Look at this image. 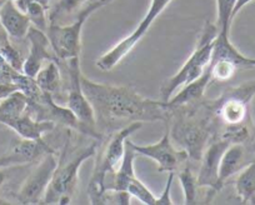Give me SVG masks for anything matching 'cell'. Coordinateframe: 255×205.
Here are the masks:
<instances>
[{"instance_id":"cell-17","label":"cell","mask_w":255,"mask_h":205,"mask_svg":"<svg viewBox=\"0 0 255 205\" xmlns=\"http://www.w3.org/2000/svg\"><path fill=\"white\" fill-rule=\"evenodd\" d=\"M210 83H212V74H210L209 67H207L204 73L198 79L181 87L178 93H175L168 102H165L166 105L169 108H176V106L191 105V104L202 102Z\"/></svg>"},{"instance_id":"cell-30","label":"cell","mask_w":255,"mask_h":205,"mask_svg":"<svg viewBox=\"0 0 255 205\" xmlns=\"http://www.w3.org/2000/svg\"><path fill=\"white\" fill-rule=\"evenodd\" d=\"M250 63H252L253 68L255 67V58H250Z\"/></svg>"},{"instance_id":"cell-24","label":"cell","mask_w":255,"mask_h":205,"mask_svg":"<svg viewBox=\"0 0 255 205\" xmlns=\"http://www.w3.org/2000/svg\"><path fill=\"white\" fill-rule=\"evenodd\" d=\"M25 14L29 16V19H30L31 25L40 29V30L45 31L48 25L50 24L49 23L46 8L41 3L36 1V0H31L30 3H29L28 8H26L25 10Z\"/></svg>"},{"instance_id":"cell-10","label":"cell","mask_w":255,"mask_h":205,"mask_svg":"<svg viewBox=\"0 0 255 205\" xmlns=\"http://www.w3.org/2000/svg\"><path fill=\"white\" fill-rule=\"evenodd\" d=\"M131 145H133L136 155L139 154V155L154 160L158 164V172L160 173H175L178 172L181 165L189 162L188 154L181 149H176L174 146L168 126H166L163 138L156 143L149 144V145H138L131 141Z\"/></svg>"},{"instance_id":"cell-20","label":"cell","mask_w":255,"mask_h":205,"mask_svg":"<svg viewBox=\"0 0 255 205\" xmlns=\"http://www.w3.org/2000/svg\"><path fill=\"white\" fill-rule=\"evenodd\" d=\"M190 162L185 163L178 169V179L181 185L184 194V203L185 204H195L198 202V193H199V185L197 180V173H194L193 168L189 164Z\"/></svg>"},{"instance_id":"cell-28","label":"cell","mask_w":255,"mask_h":205,"mask_svg":"<svg viewBox=\"0 0 255 205\" xmlns=\"http://www.w3.org/2000/svg\"><path fill=\"white\" fill-rule=\"evenodd\" d=\"M5 182H6V172L4 170V168H0V188L3 187Z\"/></svg>"},{"instance_id":"cell-14","label":"cell","mask_w":255,"mask_h":205,"mask_svg":"<svg viewBox=\"0 0 255 205\" xmlns=\"http://www.w3.org/2000/svg\"><path fill=\"white\" fill-rule=\"evenodd\" d=\"M26 39L29 41V54L24 59L21 72L28 75V77L35 78L39 70L41 69V67L48 60H56V58L54 55L53 50H51L50 43H49L48 35H46L45 31L31 25L29 28L28 34H26Z\"/></svg>"},{"instance_id":"cell-25","label":"cell","mask_w":255,"mask_h":205,"mask_svg":"<svg viewBox=\"0 0 255 205\" xmlns=\"http://www.w3.org/2000/svg\"><path fill=\"white\" fill-rule=\"evenodd\" d=\"M127 192L131 195V198H136L139 202L144 203V204L155 205L156 204V197L151 193V190L139 179L138 177L134 178L131 183L128 187Z\"/></svg>"},{"instance_id":"cell-13","label":"cell","mask_w":255,"mask_h":205,"mask_svg":"<svg viewBox=\"0 0 255 205\" xmlns=\"http://www.w3.org/2000/svg\"><path fill=\"white\" fill-rule=\"evenodd\" d=\"M255 155V143H232L228 145L220 159L218 188L223 189L227 182L234 175H238L253 159Z\"/></svg>"},{"instance_id":"cell-21","label":"cell","mask_w":255,"mask_h":205,"mask_svg":"<svg viewBox=\"0 0 255 205\" xmlns=\"http://www.w3.org/2000/svg\"><path fill=\"white\" fill-rule=\"evenodd\" d=\"M237 0H217L218 33L230 35V26L234 20V6Z\"/></svg>"},{"instance_id":"cell-16","label":"cell","mask_w":255,"mask_h":205,"mask_svg":"<svg viewBox=\"0 0 255 205\" xmlns=\"http://www.w3.org/2000/svg\"><path fill=\"white\" fill-rule=\"evenodd\" d=\"M0 25L11 39L21 40L26 38L31 23L29 16L16 8L11 0H4L0 5Z\"/></svg>"},{"instance_id":"cell-29","label":"cell","mask_w":255,"mask_h":205,"mask_svg":"<svg viewBox=\"0 0 255 205\" xmlns=\"http://www.w3.org/2000/svg\"><path fill=\"white\" fill-rule=\"evenodd\" d=\"M8 202V199H4V198H0V204H6Z\"/></svg>"},{"instance_id":"cell-19","label":"cell","mask_w":255,"mask_h":205,"mask_svg":"<svg viewBox=\"0 0 255 205\" xmlns=\"http://www.w3.org/2000/svg\"><path fill=\"white\" fill-rule=\"evenodd\" d=\"M235 193L244 204H255V155L254 159L238 174Z\"/></svg>"},{"instance_id":"cell-6","label":"cell","mask_w":255,"mask_h":205,"mask_svg":"<svg viewBox=\"0 0 255 205\" xmlns=\"http://www.w3.org/2000/svg\"><path fill=\"white\" fill-rule=\"evenodd\" d=\"M171 0H151L149 10L141 19L140 23L138 24L135 29L131 31L128 36L115 44L109 51H107L105 54H103L99 59L97 60V67L103 72H109V70L114 69L123 59L130 54V51L136 46V44L141 40L151 24L155 21V19L160 15L164 11V9L170 4Z\"/></svg>"},{"instance_id":"cell-2","label":"cell","mask_w":255,"mask_h":205,"mask_svg":"<svg viewBox=\"0 0 255 205\" xmlns=\"http://www.w3.org/2000/svg\"><path fill=\"white\" fill-rule=\"evenodd\" d=\"M100 141L94 140L89 145L79 149H69L70 136L64 145L63 151L58 155V167L50 184L44 194L41 203L44 204H68L77 194L79 184V169L83 163L95 157Z\"/></svg>"},{"instance_id":"cell-26","label":"cell","mask_w":255,"mask_h":205,"mask_svg":"<svg viewBox=\"0 0 255 205\" xmlns=\"http://www.w3.org/2000/svg\"><path fill=\"white\" fill-rule=\"evenodd\" d=\"M131 195L125 190L105 189L100 195L98 204H112V205H128L130 203Z\"/></svg>"},{"instance_id":"cell-23","label":"cell","mask_w":255,"mask_h":205,"mask_svg":"<svg viewBox=\"0 0 255 205\" xmlns=\"http://www.w3.org/2000/svg\"><path fill=\"white\" fill-rule=\"evenodd\" d=\"M88 0H50L46 11H48L49 23H58L59 18L73 13L82 4Z\"/></svg>"},{"instance_id":"cell-4","label":"cell","mask_w":255,"mask_h":205,"mask_svg":"<svg viewBox=\"0 0 255 205\" xmlns=\"http://www.w3.org/2000/svg\"><path fill=\"white\" fill-rule=\"evenodd\" d=\"M144 123H131L119 130L110 134L109 140L105 143L100 151H97L95 167L90 178L88 195L92 204H98L100 195L104 192V179L107 175L112 174L122 163L125 151V143L130 135L141 129Z\"/></svg>"},{"instance_id":"cell-22","label":"cell","mask_w":255,"mask_h":205,"mask_svg":"<svg viewBox=\"0 0 255 205\" xmlns=\"http://www.w3.org/2000/svg\"><path fill=\"white\" fill-rule=\"evenodd\" d=\"M208 67L212 74V82H227L240 70V68L229 59H210Z\"/></svg>"},{"instance_id":"cell-3","label":"cell","mask_w":255,"mask_h":205,"mask_svg":"<svg viewBox=\"0 0 255 205\" xmlns=\"http://www.w3.org/2000/svg\"><path fill=\"white\" fill-rule=\"evenodd\" d=\"M218 35L217 24L207 21L199 35L197 46L189 59L183 64L178 73L166 79L160 88V100L168 102L181 87L198 79L204 73L212 59L213 43Z\"/></svg>"},{"instance_id":"cell-5","label":"cell","mask_w":255,"mask_h":205,"mask_svg":"<svg viewBox=\"0 0 255 205\" xmlns=\"http://www.w3.org/2000/svg\"><path fill=\"white\" fill-rule=\"evenodd\" d=\"M255 97V79L228 88L214 100H207L214 116L215 133L227 126H235L252 120L250 102ZM215 135V134H214Z\"/></svg>"},{"instance_id":"cell-7","label":"cell","mask_w":255,"mask_h":205,"mask_svg":"<svg viewBox=\"0 0 255 205\" xmlns=\"http://www.w3.org/2000/svg\"><path fill=\"white\" fill-rule=\"evenodd\" d=\"M92 14V11L84 8L78 14L74 23L69 25H60L58 23L49 24L45 33L58 62H65L72 58L80 57L83 26Z\"/></svg>"},{"instance_id":"cell-27","label":"cell","mask_w":255,"mask_h":205,"mask_svg":"<svg viewBox=\"0 0 255 205\" xmlns=\"http://www.w3.org/2000/svg\"><path fill=\"white\" fill-rule=\"evenodd\" d=\"M168 180H166V184L164 187L163 192L160 193L159 197H156V204H163V205H171L173 204V200H171V185H173L174 177H175V173L170 172L168 173ZM155 204V205H156Z\"/></svg>"},{"instance_id":"cell-1","label":"cell","mask_w":255,"mask_h":205,"mask_svg":"<svg viewBox=\"0 0 255 205\" xmlns=\"http://www.w3.org/2000/svg\"><path fill=\"white\" fill-rule=\"evenodd\" d=\"M82 87L94 110L97 129L104 136L131 123H168L166 102L143 97L130 85L97 83L82 74Z\"/></svg>"},{"instance_id":"cell-12","label":"cell","mask_w":255,"mask_h":205,"mask_svg":"<svg viewBox=\"0 0 255 205\" xmlns=\"http://www.w3.org/2000/svg\"><path fill=\"white\" fill-rule=\"evenodd\" d=\"M230 143L220 138H213L205 146L204 151L202 154V158L199 160V169L197 173V180L199 188H204L208 190V202L209 198L214 197L217 193H219L218 188V178H219V165L220 159L225 149L228 148Z\"/></svg>"},{"instance_id":"cell-11","label":"cell","mask_w":255,"mask_h":205,"mask_svg":"<svg viewBox=\"0 0 255 205\" xmlns=\"http://www.w3.org/2000/svg\"><path fill=\"white\" fill-rule=\"evenodd\" d=\"M49 153H56L45 140L41 139H26L21 136L11 139L8 149L0 155V168L21 167V165L36 164Z\"/></svg>"},{"instance_id":"cell-18","label":"cell","mask_w":255,"mask_h":205,"mask_svg":"<svg viewBox=\"0 0 255 205\" xmlns=\"http://www.w3.org/2000/svg\"><path fill=\"white\" fill-rule=\"evenodd\" d=\"M34 79L43 92L50 95L60 93L61 87H63V77H61V70L58 60H48L41 67Z\"/></svg>"},{"instance_id":"cell-15","label":"cell","mask_w":255,"mask_h":205,"mask_svg":"<svg viewBox=\"0 0 255 205\" xmlns=\"http://www.w3.org/2000/svg\"><path fill=\"white\" fill-rule=\"evenodd\" d=\"M0 124L10 128L18 136L26 139H41L44 138V134L50 133L55 128L53 121L36 120L29 111L0 118Z\"/></svg>"},{"instance_id":"cell-31","label":"cell","mask_w":255,"mask_h":205,"mask_svg":"<svg viewBox=\"0 0 255 205\" xmlns=\"http://www.w3.org/2000/svg\"><path fill=\"white\" fill-rule=\"evenodd\" d=\"M3 1H4V0H0V5H1V3H3Z\"/></svg>"},{"instance_id":"cell-8","label":"cell","mask_w":255,"mask_h":205,"mask_svg":"<svg viewBox=\"0 0 255 205\" xmlns=\"http://www.w3.org/2000/svg\"><path fill=\"white\" fill-rule=\"evenodd\" d=\"M67 62L68 74V98H67V108L74 114L78 120L94 131L95 134L104 136L99 133L95 123L94 110L90 105L89 100L85 97V93L82 87V69H80V57L72 58V59L65 60Z\"/></svg>"},{"instance_id":"cell-9","label":"cell","mask_w":255,"mask_h":205,"mask_svg":"<svg viewBox=\"0 0 255 205\" xmlns=\"http://www.w3.org/2000/svg\"><path fill=\"white\" fill-rule=\"evenodd\" d=\"M56 167H58L56 153H49L41 158L16 192L18 202L23 204L41 203L44 194L53 179Z\"/></svg>"}]
</instances>
